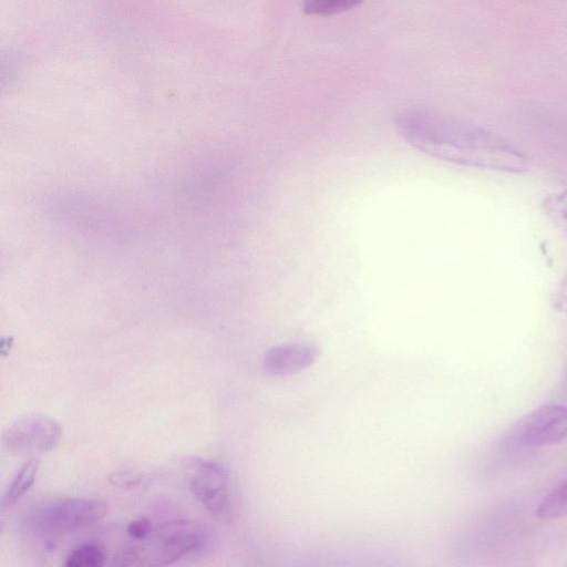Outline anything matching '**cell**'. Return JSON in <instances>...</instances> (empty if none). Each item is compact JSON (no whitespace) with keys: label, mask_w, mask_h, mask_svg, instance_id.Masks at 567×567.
<instances>
[{"label":"cell","mask_w":567,"mask_h":567,"mask_svg":"<svg viewBox=\"0 0 567 567\" xmlns=\"http://www.w3.org/2000/svg\"><path fill=\"white\" fill-rule=\"evenodd\" d=\"M399 134L419 151L462 165L516 169L523 157L480 128L422 110L401 112Z\"/></svg>","instance_id":"cell-1"},{"label":"cell","mask_w":567,"mask_h":567,"mask_svg":"<svg viewBox=\"0 0 567 567\" xmlns=\"http://www.w3.org/2000/svg\"><path fill=\"white\" fill-rule=\"evenodd\" d=\"M202 544L203 533L196 524L185 520L167 523L147 537L117 549L107 567H166L195 551Z\"/></svg>","instance_id":"cell-2"},{"label":"cell","mask_w":567,"mask_h":567,"mask_svg":"<svg viewBox=\"0 0 567 567\" xmlns=\"http://www.w3.org/2000/svg\"><path fill=\"white\" fill-rule=\"evenodd\" d=\"M109 504L99 498L66 497L47 502L29 515V524L44 532H73L102 520Z\"/></svg>","instance_id":"cell-3"},{"label":"cell","mask_w":567,"mask_h":567,"mask_svg":"<svg viewBox=\"0 0 567 567\" xmlns=\"http://www.w3.org/2000/svg\"><path fill=\"white\" fill-rule=\"evenodd\" d=\"M186 480L196 499L212 514H225L229 505L228 477L217 462L194 457L186 462Z\"/></svg>","instance_id":"cell-4"},{"label":"cell","mask_w":567,"mask_h":567,"mask_svg":"<svg viewBox=\"0 0 567 567\" xmlns=\"http://www.w3.org/2000/svg\"><path fill=\"white\" fill-rule=\"evenodd\" d=\"M61 437L60 424L47 415L29 414L19 417L3 433L6 449L20 455L52 451Z\"/></svg>","instance_id":"cell-5"},{"label":"cell","mask_w":567,"mask_h":567,"mask_svg":"<svg viewBox=\"0 0 567 567\" xmlns=\"http://www.w3.org/2000/svg\"><path fill=\"white\" fill-rule=\"evenodd\" d=\"M515 440L527 447H543L567 439V405L546 403L526 414L514 430Z\"/></svg>","instance_id":"cell-6"},{"label":"cell","mask_w":567,"mask_h":567,"mask_svg":"<svg viewBox=\"0 0 567 567\" xmlns=\"http://www.w3.org/2000/svg\"><path fill=\"white\" fill-rule=\"evenodd\" d=\"M319 355L315 346L287 343L270 348L262 358V370L272 377L298 373L310 367Z\"/></svg>","instance_id":"cell-7"},{"label":"cell","mask_w":567,"mask_h":567,"mask_svg":"<svg viewBox=\"0 0 567 567\" xmlns=\"http://www.w3.org/2000/svg\"><path fill=\"white\" fill-rule=\"evenodd\" d=\"M40 467V461L32 458L28 461L16 474L4 496V505L18 503L33 485Z\"/></svg>","instance_id":"cell-8"},{"label":"cell","mask_w":567,"mask_h":567,"mask_svg":"<svg viewBox=\"0 0 567 567\" xmlns=\"http://www.w3.org/2000/svg\"><path fill=\"white\" fill-rule=\"evenodd\" d=\"M539 519H557L567 516V481L556 486L536 509Z\"/></svg>","instance_id":"cell-9"},{"label":"cell","mask_w":567,"mask_h":567,"mask_svg":"<svg viewBox=\"0 0 567 567\" xmlns=\"http://www.w3.org/2000/svg\"><path fill=\"white\" fill-rule=\"evenodd\" d=\"M105 555L103 550L92 544L75 548L68 557L64 567H104Z\"/></svg>","instance_id":"cell-10"},{"label":"cell","mask_w":567,"mask_h":567,"mask_svg":"<svg viewBox=\"0 0 567 567\" xmlns=\"http://www.w3.org/2000/svg\"><path fill=\"white\" fill-rule=\"evenodd\" d=\"M359 3L358 0H310L303 4V11L308 14L328 17L348 11Z\"/></svg>","instance_id":"cell-11"},{"label":"cell","mask_w":567,"mask_h":567,"mask_svg":"<svg viewBox=\"0 0 567 567\" xmlns=\"http://www.w3.org/2000/svg\"><path fill=\"white\" fill-rule=\"evenodd\" d=\"M142 481L141 474L134 471H120L110 476V482L118 487L132 488L137 486Z\"/></svg>","instance_id":"cell-12"},{"label":"cell","mask_w":567,"mask_h":567,"mask_svg":"<svg viewBox=\"0 0 567 567\" xmlns=\"http://www.w3.org/2000/svg\"><path fill=\"white\" fill-rule=\"evenodd\" d=\"M152 533V524L148 518L140 517L127 525V534L134 540L143 539Z\"/></svg>","instance_id":"cell-13"},{"label":"cell","mask_w":567,"mask_h":567,"mask_svg":"<svg viewBox=\"0 0 567 567\" xmlns=\"http://www.w3.org/2000/svg\"><path fill=\"white\" fill-rule=\"evenodd\" d=\"M554 308L563 313H567V274L561 279L553 300Z\"/></svg>","instance_id":"cell-14"}]
</instances>
